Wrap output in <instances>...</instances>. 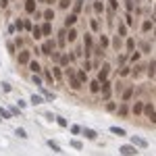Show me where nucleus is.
<instances>
[{
	"label": "nucleus",
	"mask_w": 156,
	"mask_h": 156,
	"mask_svg": "<svg viewBox=\"0 0 156 156\" xmlns=\"http://www.w3.org/2000/svg\"><path fill=\"white\" fill-rule=\"evenodd\" d=\"M108 73H110V65L106 63V65H102V69H100V73H98V81H100V83H106V81H108Z\"/></svg>",
	"instance_id": "nucleus-1"
},
{
	"label": "nucleus",
	"mask_w": 156,
	"mask_h": 156,
	"mask_svg": "<svg viewBox=\"0 0 156 156\" xmlns=\"http://www.w3.org/2000/svg\"><path fill=\"white\" fill-rule=\"evenodd\" d=\"M67 75H69V83H71V87H73V90H79V87H81V81L77 79L75 71H73V69H69V71H67Z\"/></svg>",
	"instance_id": "nucleus-2"
},
{
	"label": "nucleus",
	"mask_w": 156,
	"mask_h": 156,
	"mask_svg": "<svg viewBox=\"0 0 156 156\" xmlns=\"http://www.w3.org/2000/svg\"><path fill=\"white\" fill-rule=\"evenodd\" d=\"M144 113L148 115V119H150L152 123H156V108H154V104H144Z\"/></svg>",
	"instance_id": "nucleus-3"
},
{
	"label": "nucleus",
	"mask_w": 156,
	"mask_h": 156,
	"mask_svg": "<svg viewBox=\"0 0 156 156\" xmlns=\"http://www.w3.org/2000/svg\"><path fill=\"white\" fill-rule=\"evenodd\" d=\"M131 144H133L135 148H142V150H144V148H148V142H146V140H142L140 135H133V137H131Z\"/></svg>",
	"instance_id": "nucleus-4"
},
{
	"label": "nucleus",
	"mask_w": 156,
	"mask_h": 156,
	"mask_svg": "<svg viewBox=\"0 0 156 156\" xmlns=\"http://www.w3.org/2000/svg\"><path fill=\"white\" fill-rule=\"evenodd\" d=\"M121 154L123 156H135L137 154V148L135 146H121Z\"/></svg>",
	"instance_id": "nucleus-5"
},
{
	"label": "nucleus",
	"mask_w": 156,
	"mask_h": 156,
	"mask_svg": "<svg viewBox=\"0 0 156 156\" xmlns=\"http://www.w3.org/2000/svg\"><path fill=\"white\" fill-rule=\"evenodd\" d=\"M17 58H19V63H21V65H27V63H29V52H27V50H23V52H19V56H17Z\"/></svg>",
	"instance_id": "nucleus-6"
},
{
	"label": "nucleus",
	"mask_w": 156,
	"mask_h": 156,
	"mask_svg": "<svg viewBox=\"0 0 156 156\" xmlns=\"http://www.w3.org/2000/svg\"><path fill=\"white\" fill-rule=\"evenodd\" d=\"M92 48H94V42H92V36H90V34H85V52H87V56H90Z\"/></svg>",
	"instance_id": "nucleus-7"
},
{
	"label": "nucleus",
	"mask_w": 156,
	"mask_h": 156,
	"mask_svg": "<svg viewBox=\"0 0 156 156\" xmlns=\"http://www.w3.org/2000/svg\"><path fill=\"white\" fill-rule=\"evenodd\" d=\"M90 92H92V94H98V92H100V81H98V79L90 81Z\"/></svg>",
	"instance_id": "nucleus-8"
},
{
	"label": "nucleus",
	"mask_w": 156,
	"mask_h": 156,
	"mask_svg": "<svg viewBox=\"0 0 156 156\" xmlns=\"http://www.w3.org/2000/svg\"><path fill=\"white\" fill-rule=\"evenodd\" d=\"M52 48H54V42L50 40V42H46V44L42 46V52H44V54H50V52H52Z\"/></svg>",
	"instance_id": "nucleus-9"
},
{
	"label": "nucleus",
	"mask_w": 156,
	"mask_h": 156,
	"mask_svg": "<svg viewBox=\"0 0 156 156\" xmlns=\"http://www.w3.org/2000/svg\"><path fill=\"white\" fill-rule=\"evenodd\" d=\"M102 94H104V98H106V100L110 98V94H113V90H110V83H108V81H106V83L102 85Z\"/></svg>",
	"instance_id": "nucleus-10"
},
{
	"label": "nucleus",
	"mask_w": 156,
	"mask_h": 156,
	"mask_svg": "<svg viewBox=\"0 0 156 156\" xmlns=\"http://www.w3.org/2000/svg\"><path fill=\"white\" fill-rule=\"evenodd\" d=\"M25 10L27 13H36V0H25Z\"/></svg>",
	"instance_id": "nucleus-11"
},
{
	"label": "nucleus",
	"mask_w": 156,
	"mask_h": 156,
	"mask_svg": "<svg viewBox=\"0 0 156 156\" xmlns=\"http://www.w3.org/2000/svg\"><path fill=\"white\" fill-rule=\"evenodd\" d=\"M83 135H85L87 140H96V137H98V133H96L94 129H83Z\"/></svg>",
	"instance_id": "nucleus-12"
},
{
	"label": "nucleus",
	"mask_w": 156,
	"mask_h": 156,
	"mask_svg": "<svg viewBox=\"0 0 156 156\" xmlns=\"http://www.w3.org/2000/svg\"><path fill=\"white\" fill-rule=\"evenodd\" d=\"M92 6H94V10H96V13H104V4H102V0H96Z\"/></svg>",
	"instance_id": "nucleus-13"
},
{
	"label": "nucleus",
	"mask_w": 156,
	"mask_h": 156,
	"mask_svg": "<svg viewBox=\"0 0 156 156\" xmlns=\"http://www.w3.org/2000/svg\"><path fill=\"white\" fill-rule=\"evenodd\" d=\"M75 23H77V15L73 13V15H69V17H67V21H65V25H69V27H71V25H75Z\"/></svg>",
	"instance_id": "nucleus-14"
},
{
	"label": "nucleus",
	"mask_w": 156,
	"mask_h": 156,
	"mask_svg": "<svg viewBox=\"0 0 156 156\" xmlns=\"http://www.w3.org/2000/svg\"><path fill=\"white\" fill-rule=\"evenodd\" d=\"M110 133H115L119 137H125V129H121V127H110Z\"/></svg>",
	"instance_id": "nucleus-15"
},
{
	"label": "nucleus",
	"mask_w": 156,
	"mask_h": 156,
	"mask_svg": "<svg viewBox=\"0 0 156 156\" xmlns=\"http://www.w3.org/2000/svg\"><path fill=\"white\" fill-rule=\"evenodd\" d=\"M29 69H31L34 73H40V71H42V67H40L38 60H31V63H29Z\"/></svg>",
	"instance_id": "nucleus-16"
},
{
	"label": "nucleus",
	"mask_w": 156,
	"mask_h": 156,
	"mask_svg": "<svg viewBox=\"0 0 156 156\" xmlns=\"http://www.w3.org/2000/svg\"><path fill=\"white\" fill-rule=\"evenodd\" d=\"M148 75H150V77H154V75H156V63H154V60L148 65Z\"/></svg>",
	"instance_id": "nucleus-17"
},
{
	"label": "nucleus",
	"mask_w": 156,
	"mask_h": 156,
	"mask_svg": "<svg viewBox=\"0 0 156 156\" xmlns=\"http://www.w3.org/2000/svg\"><path fill=\"white\" fill-rule=\"evenodd\" d=\"M44 19H46V21H52V19H54V10H52V8L44 10Z\"/></svg>",
	"instance_id": "nucleus-18"
},
{
	"label": "nucleus",
	"mask_w": 156,
	"mask_h": 156,
	"mask_svg": "<svg viewBox=\"0 0 156 156\" xmlns=\"http://www.w3.org/2000/svg\"><path fill=\"white\" fill-rule=\"evenodd\" d=\"M133 113H135V115H142V113H144V104H142V102H135V106H133Z\"/></svg>",
	"instance_id": "nucleus-19"
},
{
	"label": "nucleus",
	"mask_w": 156,
	"mask_h": 156,
	"mask_svg": "<svg viewBox=\"0 0 156 156\" xmlns=\"http://www.w3.org/2000/svg\"><path fill=\"white\" fill-rule=\"evenodd\" d=\"M140 52H150V44L148 42H140Z\"/></svg>",
	"instance_id": "nucleus-20"
},
{
	"label": "nucleus",
	"mask_w": 156,
	"mask_h": 156,
	"mask_svg": "<svg viewBox=\"0 0 156 156\" xmlns=\"http://www.w3.org/2000/svg\"><path fill=\"white\" fill-rule=\"evenodd\" d=\"M131 96H133V87H127V90L123 92V100H129Z\"/></svg>",
	"instance_id": "nucleus-21"
},
{
	"label": "nucleus",
	"mask_w": 156,
	"mask_h": 156,
	"mask_svg": "<svg viewBox=\"0 0 156 156\" xmlns=\"http://www.w3.org/2000/svg\"><path fill=\"white\" fill-rule=\"evenodd\" d=\"M67 40H69V42H75V40H77V31H75V29H71V31L67 34Z\"/></svg>",
	"instance_id": "nucleus-22"
},
{
	"label": "nucleus",
	"mask_w": 156,
	"mask_h": 156,
	"mask_svg": "<svg viewBox=\"0 0 156 156\" xmlns=\"http://www.w3.org/2000/svg\"><path fill=\"white\" fill-rule=\"evenodd\" d=\"M50 31H52V25H50V23H44V27H42V34H44V36H48Z\"/></svg>",
	"instance_id": "nucleus-23"
},
{
	"label": "nucleus",
	"mask_w": 156,
	"mask_h": 156,
	"mask_svg": "<svg viewBox=\"0 0 156 156\" xmlns=\"http://www.w3.org/2000/svg\"><path fill=\"white\" fill-rule=\"evenodd\" d=\"M48 146H50L52 150H56V152H60V146H58V144H56L54 140H48Z\"/></svg>",
	"instance_id": "nucleus-24"
},
{
	"label": "nucleus",
	"mask_w": 156,
	"mask_h": 156,
	"mask_svg": "<svg viewBox=\"0 0 156 156\" xmlns=\"http://www.w3.org/2000/svg\"><path fill=\"white\" fill-rule=\"evenodd\" d=\"M75 75H77V79L81 81V83H83V81H87V75H85V71H77Z\"/></svg>",
	"instance_id": "nucleus-25"
},
{
	"label": "nucleus",
	"mask_w": 156,
	"mask_h": 156,
	"mask_svg": "<svg viewBox=\"0 0 156 156\" xmlns=\"http://www.w3.org/2000/svg\"><path fill=\"white\" fill-rule=\"evenodd\" d=\"M71 146H73L75 150H81V148H83V144H81L79 140H71Z\"/></svg>",
	"instance_id": "nucleus-26"
},
{
	"label": "nucleus",
	"mask_w": 156,
	"mask_h": 156,
	"mask_svg": "<svg viewBox=\"0 0 156 156\" xmlns=\"http://www.w3.org/2000/svg\"><path fill=\"white\" fill-rule=\"evenodd\" d=\"M106 110H108V113H115V110H117V104H115V102H106Z\"/></svg>",
	"instance_id": "nucleus-27"
},
{
	"label": "nucleus",
	"mask_w": 156,
	"mask_h": 156,
	"mask_svg": "<svg viewBox=\"0 0 156 156\" xmlns=\"http://www.w3.org/2000/svg\"><path fill=\"white\" fill-rule=\"evenodd\" d=\"M31 31H34V38H36V40H40V38H42V36H44V34H42V29H40V27H34V29H31Z\"/></svg>",
	"instance_id": "nucleus-28"
},
{
	"label": "nucleus",
	"mask_w": 156,
	"mask_h": 156,
	"mask_svg": "<svg viewBox=\"0 0 156 156\" xmlns=\"http://www.w3.org/2000/svg\"><path fill=\"white\" fill-rule=\"evenodd\" d=\"M31 104H36V106H38V104H42V98H40L38 94H34V96H31Z\"/></svg>",
	"instance_id": "nucleus-29"
},
{
	"label": "nucleus",
	"mask_w": 156,
	"mask_h": 156,
	"mask_svg": "<svg viewBox=\"0 0 156 156\" xmlns=\"http://www.w3.org/2000/svg\"><path fill=\"white\" fill-rule=\"evenodd\" d=\"M142 29H144V31H150V29H152V21H144Z\"/></svg>",
	"instance_id": "nucleus-30"
},
{
	"label": "nucleus",
	"mask_w": 156,
	"mask_h": 156,
	"mask_svg": "<svg viewBox=\"0 0 156 156\" xmlns=\"http://www.w3.org/2000/svg\"><path fill=\"white\" fill-rule=\"evenodd\" d=\"M119 36H121V38H125V36H127V27H125V25H121V27H119Z\"/></svg>",
	"instance_id": "nucleus-31"
},
{
	"label": "nucleus",
	"mask_w": 156,
	"mask_h": 156,
	"mask_svg": "<svg viewBox=\"0 0 156 156\" xmlns=\"http://www.w3.org/2000/svg\"><path fill=\"white\" fill-rule=\"evenodd\" d=\"M142 71H144V67H142V65H137V67L133 69V75H135V77H140V73H142Z\"/></svg>",
	"instance_id": "nucleus-32"
},
{
	"label": "nucleus",
	"mask_w": 156,
	"mask_h": 156,
	"mask_svg": "<svg viewBox=\"0 0 156 156\" xmlns=\"http://www.w3.org/2000/svg\"><path fill=\"white\" fill-rule=\"evenodd\" d=\"M119 75H121V77H127V75H129V69H127V67H121Z\"/></svg>",
	"instance_id": "nucleus-33"
},
{
	"label": "nucleus",
	"mask_w": 156,
	"mask_h": 156,
	"mask_svg": "<svg viewBox=\"0 0 156 156\" xmlns=\"http://www.w3.org/2000/svg\"><path fill=\"white\" fill-rule=\"evenodd\" d=\"M15 133H17L19 137H23V140H27V133H25V129H17Z\"/></svg>",
	"instance_id": "nucleus-34"
},
{
	"label": "nucleus",
	"mask_w": 156,
	"mask_h": 156,
	"mask_svg": "<svg viewBox=\"0 0 156 156\" xmlns=\"http://www.w3.org/2000/svg\"><path fill=\"white\" fill-rule=\"evenodd\" d=\"M69 4H71V0H60V2H58L60 8H69Z\"/></svg>",
	"instance_id": "nucleus-35"
},
{
	"label": "nucleus",
	"mask_w": 156,
	"mask_h": 156,
	"mask_svg": "<svg viewBox=\"0 0 156 156\" xmlns=\"http://www.w3.org/2000/svg\"><path fill=\"white\" fill-rule=\"evenodd\" d=\"M56 123H58L60 127H67V125H69V123H67V121H65L63 117H56Z\"/></svg>",
	"instance_id": "nucleus-36"
},
{
	"label": "nucleus",
	"mask_w": 156,
	"mask_h": 156,
	"mask_svg": "<svg viewBox=\"0 0 156 156\" xmlns=\"http://www.w3.org/2000/svg\"><path fill=\"white\" fill-rule=\"evenodd\" d=\"M81 8H83V0H77V4H75V15H77Z\"/></svg>",
	"instance_id": "nucleus-37"
},
{
	"label": "nucleus",
	"mask_w": 156,
	"mask_h": 156,
	"mask_svg": "<svg viewBox=\"0 0 156 156\" xmlns=\"http://www.w3.org/2000/svg\"><path fill=\"white\" fill-rule=\"evenodd\" d=\"M140 56H142V52H140V50H137V52H133V54H131V56H129V58H131V60H140Z\"/></svg>",
	"instance_id": "nucleus-38"
},
{
	"label": "nucleus",
	"mask_w": 156,
	"mask_h": 156,
	"mask_svg": "<svg viewBox=\"0 0 156 156\" xmlns=\"http://www.w3.org/2000/svg\"><path fill=\"white\" fill-rule=\"evenodd\" d=\"M52 73H54V77H56V79L63 77V73H60V69H58V67H54V71H52Z\"/></svg>",
	"instance_id": "nucleus-39"
},
{
	"label": "nucleus",
	"mask_w": 156,
	"mask_h": 156,
	"mask_svg": "<svg viewBox=\"0 0 156 156\" xmlns=\"http://www.w3.org/2000/svg\"><path fill=\"white\" fill-rule=\"evenodd\" d=\"M125 6H127V10H133V0H125Z\"/></svg>",
	"instance_id": "nucleus-40"
},
{
	"label": "nucleus",
	"mask_w": 156,
	"mask_h": 156,
	"mask_svg": "<svg viewBox=\"0 0 156 156\" xmlns=\"http://www.w3.org/2000/svg\"><path fill=\"white\" fill-rule=\"evenodd\" d=\"M92 29H94V31H98V29H100V23H98V21H96V19H94V21H92Z\"/></svg>",
	"instance_id": "nucleus-41"
},
{
	"label": "nucleus",
	"mask_w": 156,
	"mask_h": 156,
	"mask_svg": "<svg viewBox=\"0 0 156 156\" xmlns=\"http://www.w3.org/2000/svg\"><path fill=\"white\" fill-rule=\"evenodd\" d=\"M2 90H4V92H10L13 87H10V83H6V81H2Z\"/></svg>",
	"instance_id": "nucleus-42"
},
{
	"label": "nucleus",
	"mask_w": 156,
	"mask_h": 156,
	"mask_svg": "<svg viewBox=\"0 0 156 156\" xmlns=\"http://www.w3.org/2000/svg\"><path fill=\"white\" fill-rule=\"evenodd\" d=\"M133 46H135V42L129 38V40H127V50H133Z\"/></svg>",
	"instance_id": "nucleus-43"
},
{
	"label": "nucleus",
	"mask_w": 156,
	"mask_h": 156,
	"mask_svg": "<svg viewBox=\"0 0 156 156\" xmlns=\"http://www.w3.org/2000/svg\"><path fill=\"white\" fill-rule=\"evenodd\" d=\"M117 113L121 115V117H125V115H127V106H121V108H119Z\"/></svg>",
	"instance_id": "nucleus-44"
},
{
	"label": "nucleus",
	"mask_w": 156,
	"mask_h": 156,
	"mask_svg": "<svg viewBox=\"0 0 156 156\" xmlns=\"http://www.w3.org/2000/svg\"><path fill=\"white\" fill-rule=\"evenodd\" d=\"M108 4H110V8H113V10H117V8H119L117 0H108Z\"/></svg>",
	"instance_id": "nucleus-45"
},
{
	"label": "nucleus",
	"mask_w": 156,
	"mask_h": 156,
	"mask_svg": "<svg viewBox=\"0 0 156 156\" xmlns=\"http://www.w3.org/2000/svg\"><path fill=\"white\" fill-rule=\"evenodd\" d=\"M0 115H2V117H4V119H8V117H10V113H8L6 108H2V110H0Z\"/></svg>",
	"instance_id": "nucleus-46"
},
{
	"label": "nucleus",
	"mask_w": 156,
	"mask_h": 156,
	"mask_svg": "<svg viewBox=\"0 0 156 156\" xmlns=\"http://www.w3.org/2000/svg\"><path fill=\"white\" fill-rule=\"evenodd\" d=\"M31 81H34V83H38V85L42 83V79H40V75H34V77H31Z\"/></svg>",
	"instance_id": "nucleus-47"
},
{
	"label": "nucleus",
	"mask_w": 156,
	"mask_h": 156,
	"mask_svg": "<svg viewBox=\"0 0 156 156\" xmlns=\"http://www.w3.org/2000/svg\"><path fill=\"white\" fill-rule=\"evenodd\" d=\"M100 42H102V46H108V38H106V36H102V38H100Z\"/></svg>",
	"instance_id": "nucleus-48"
},
{
	"label": "nucleus",
	"mask_w": 156,
	"mask_h": 156,
	"mask_svg": "<svg viewBox=\"0 0 156 156\" xmlns=\"http://www.w3.org/2000/svg\"><path fill=\"white\" fill-rule=\"evenodd\" d=\"M71 131H73V133H79V131H81V127H79V125H73V127H71Z\"/></svg>",
	"instance_id": "nucleus-49"
},
{
	"label": "nucleus",
	"mask_w": 156,
	"mask_h": 156,
	"mask_svg": "<svg viewBox=\"0 0 156 156\" xmlns=\"http://www.w3.org/2000/svg\"><path fill=\"white\" fill-rule=\"evenodd\" d=\"M44 117L48 119V121H54V119H56V117H54V115H52V113H46V115H44Z\"/></svg>",
	"instance_id": "nucleus-50"
},
{
	"label": "nucleus",
	"mask_w": 156,
	"mask_h": 156,
	"mask_svg": "<svg viewBox=\"0 0 156 156\" xmlns=\"http://www.w3.org/2000/svg\"><path fill=\"white\" fill-rule=\"evenodd\" d=\"M83 69H85V71H87V69H92V63H90V60H85V63H83Z\"/></svg>",
	"instance_id": "nucleus-51"
},
{
	"label": "nucleus",
	"mask_w": 156,
	"mask_h": 156,
	"mask_svg": "<svg viewBox=\"0 0 156 156\" xmlns=\"http://www.w3.org/2000/svg\"><path fill=\"white\" fill-rule=\"evenodd\" d=\"M0 6H2V8H6V6H8V0H0Z\"/></svg>",
	"instance_id": "nucleus-52"
},
{
	"label": "nucleus",
	"mask_w": 156,
	"mask_h": 156,
	"mask_svg": "<svg viewBox=\"0 0 156 156\" xmlns=\"http://www.w3.org/2000/svg\"><path fill=\"white\" fill-rule=\"evenodd\" d=\"M154 38H156V27H154Z\"/></svg>",
	"instance_id": "nucleus-53"
},
{
	"label": "nucleus",
	"mask_w": 156,
	"mask_h": 156,
	"mask_svg": "<svg viewBox=\"0 0 156 156\" xmlns=\"http://www.w3.org/2000/svg\"><path fill=\"white\" fill-rule=\"evenodd\" d=\"M154 17H156V8H154Z\"/></svg>",
	"instance_id": "nucleus-54"
},
{
	"label": "nucleus",
	"mask_w": 156,
	"mask_h": 156,
	"mask_svg": "<svg viewBox=\"0 0 156 156\" xmlns=\"http://www.w3.org/2000/svg\"><path fill=\"white\" fill-rule=\"evenodd\" d=\"M154 77H156V75H154Z\"/></svg>",
	"instance_id": "nucleus-55"
}]
</instances>
